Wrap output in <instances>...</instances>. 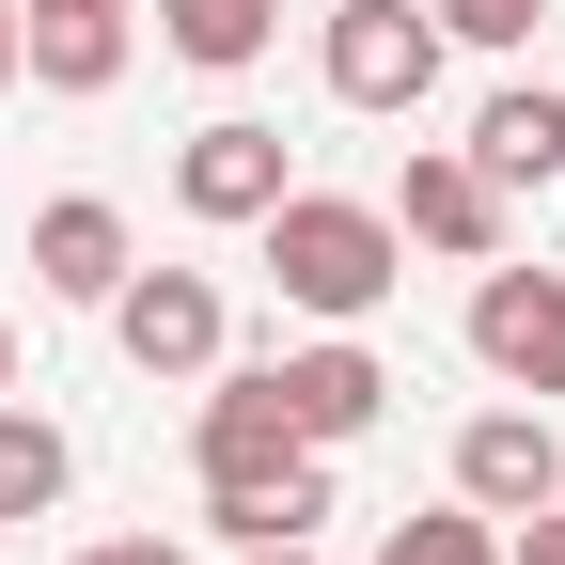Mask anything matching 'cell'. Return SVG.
Masks as SVG:
<instances>
[{
	"mask_svg": "<svg viewBox=\"0 0 565 565\" xmlns=\"http://www.w3.org/2000/svg\"><path fill=\"white\" fill-rule=\"evenodd\" d=\"M377 565H503V519L487 503H424V519L377 534Z\"/></svg>",
	"mask_w": 565,
	"mask_h": 565,
	"instance_id": "2e32d148",
	"label": "cell"
},
{
	"mask_svg": "<svg viewBox=\"0 0 565 565\" xmlns=\"http://www.w3.org/2000/svg\"><path fill=\"white\" fill-rule=\"evenodd\" d=\"M267 377H282V408H299V440H315V456H345V440H362V424L393 408V362H377L362 330H315V345H282Z\"/></svg>",
	"mask_w": 565,
	"mask_h": 565,
	"instance_id": "ba28073f",
	"label": "cell"
},
{
	"mask_svg": "<svg viewBox=\"0 0 565 565\" xmlns=\"http://www.w3.org/2000/svg\"><path fill=\"white\" fill-rule=\"evenodd\" d=\"M471 158H487V189H565V79H487V110H471Z\"/></svg>",
	"mask_w": 565,
	"mask_h": 565,
	"instance_id": "7c38bea8",
	"label": "cell"
},
{
	"mask_svg": "<svg viewBox=\"0 0 565 565\" xmlns=\"http://www.w3.org/2000/svg\"><path fill=\"white\" fill-rule=\"evenodd\" d=\"M126 47H141L126 0H17V63H32L47 95H110V79H126Z\"/></svg>",
	"mask_w": 565,
	"mask_h": 565,
	"instance_id": "8fae6325",
	"label": "cell"
},
{
	"mask_svg": "<svg viewBox=\"0 0 565 565\" xmlns=\"http://www.w3.org/2000/svg\"><path fill=\"white\" fill-rule=\"evenodd\" d=\"M550 487H565V424H550V408H471V424H456V503L534 519Z\"/></svg>",
	"mask_w": 565,
	"mask_h": 565,
	"instance_id": "9c48e42d",
	"label": "cell"
},
{
	"mask_svg": "<svg viewBox=\"0 0 565 565\" xmlns=\"http://www.w3.org/2000/svg\"><path fill=\"white\" fill-rule=\"evenodd\" d=\"M550 424H565V408H550Z\"/></svg>",
	"mask_w": 565,
	"mask_h": 565,
	"instance_id": "603a6c76",
	"label": "cell"
},
{
	"mask_svg": "<svg viewBox=\"0 0 565 565\" xmlns=\"http://www.w3.org/2000/svg\"><path fill=\"white\" fill-rule=\"evenodd\" d=\"M315 519H330V456L267 471V487H204V534H221V550H282V534H315Z\"/></svg>",
	"mask_w": 565,
	"mask_h": 565,
	"instance_id": "4fadbf2b",
	"label": "cell"
},
{
	"mask_svg": "<svg viewBox=\"0 0 565 565\" xmlns=\"http://www.w3.org/2000/svg\"><path fill=\"white\" fill-rule=\"evenodd\" d=\"M63 487H79V440H63L47 408H17V393H0V519H47Z\"/></svg>",
	"mask_w": 565,
	"mask_h": 565,
	"instance_id": "9a60e30c",
	"label": "cell"
},
{
	"mask_svg": "<svg viewBox=\"0 0 565 565\" xmlns=\"http://www.w3.org/2000/svg\"><path fill=\"white\" fill-rule=\"evenodd\" d=\"M17 79H32V63H17V0H0V95H17Z\"/></svg>",
	"mask_w": 565,
	"mask_h": 565,
	"instance_id": "ffe728a7",
	"label": "cell"
},
{
	"mask_svg": "<svg viewBox=\"0 0 565 565\" xmlns=\"http://www.w3.org/2000/svg\"><path fill=\"white\" fill-rule=\"evenodd\" d=\"M282 189H299V158H282V126H252V110H221V126L173 141V204H189L204 236H252Z\"/></svg>",
	"mask_w": 565,
	"mask_h": 565,
	"instance_id": "3957f363",
	"label": "cell"
},
{
	"mask_svg": "<svg viewBox=\"0 0 565 565\" xmlns=\"http://www.w3.org/2000/svg\"><path fill=\"white\" fill-rule=\"evenodd\" d=\"M236 565H315V534H282V550H236Z\"/></svg>",
	"mask_w": 565,
	"mask_h": 565,
	"instance_id": "44dd1931",
	"label": "cell"
},
{
	"mask_svg": "<svg viewBox=\"0 0 565 565\" xmlns=\"http://www.w3.org/2000/svg\"><path fill=\"white\" fill-rule=\"evenodd\" d=\"M393 221L408 252H440V267H487L503 252V189H487L471 141H408V173H393Z\"/></svg>",
	"mask_w": 565,
	"mask_h": 565,
	"instance_id": "52a82bcc",
	"label": "cell"
},
{
	"mask_svg": "<svg viewBox=\"0 0 565 565\" xmlns=\"http://www.w3.org/2000/svg\"><path fill=\"white\" fill-rule=\"evenodd\" d=\"M534 17H550V0H440L456 47H534Z\"/></svg>",
	"mask_w": 565,
	"mask_h": 565,
	"instance_id": "e0dca14e",
	"label": "cell"
},
{
	"mask_svg": "<svg viewBox=\"0 0 565 565\" xmlns=\"http://www.w3.org/2000/svg\"><path fill=\"white\" fill-rule=\"evenodd\" d=\"M267 32H282V0H158V47H173V63H204V79L267 63Z\"/></svg>",
	"mask_w": 565,
	"mask_h": 565,
	"instance_id": "5bb4252c",
	"label": "cell"
},
{
	"mask_svg": "<svg viewBox=\"0 0 565 565\" xmlns=\"http://www.w3.org/2000/svg\"><path fill=\"white\" fill-rule=\"evenodd\" d=\"M0 393H17V330H0Z\"/></svg>",
	"mask_w": 565,
	"mask_h": 565,
	"instance_id": "7402d4cb",
	"label": "cell"
},
{
	"mask_svg": "<svg viewBox=\"0 0 565 565\" xmlns=\"http://www.w3.org/2000/svg\"><path fill=\"white\" fill-rule=\"evenodd\" d=\"M252 252L282 282V315H315V330H362L393 282H408V221L362 204V189H282L267 221H252Z\"/></svg>",
	"mask_w": 565,
	"mask_h": 565,
	"instance_id": "6da1fadb",
	"label": "cell"
},
{
	"mask_svg": "<svg viewBox=\"0 0 565 565\" xmlns=\"http://www.w3.org/2000/svg\"><path fill=\"white\" fill-rule=\"evenodd\" d=\"M440 0H330L315 17V79L345 95V110H424L440 95Z\"/></svg>",
	"mask_w": 565,
	"mask_h": 565,
	"instance_id": "7a4b0ae2",
	"label": "cell"
},
{
	"mask_svg": "<svg viewBox=\"0 0 565 565\" xmlns=\"http://www.w3.org/2000/svg\"><path fill=\"white\" fill-rule=\"evenodd\" d=\"M189 456H204V487H267V471H299L315 440H299V408H282V377H267V362H204Z\"/></svg>",
	"mask_w": 565,
	"mask_h": 565,
	"instance_id": "5b68a950",
	"label": "cell"
},
{
	"mask_svg": "<svg viewBox=\"0 0 565 565\" xmlns=\"http://www.w3.org/2000/svg\"><path fill=\"white\" fill-rule=\"evenodd\" d=\"M221 282H204V267H126L110 282V345H126V362L141 377H204V362H221Z\"/></svg>",
	"mask_w": 565,
	"mask_h": 565,
	"instance_id": "8992f818",
	"label": "cell"
},
{
	"mask_svg": "<svg viewBox=\"0 0 565 565\" xmlns=\"http://www.w3.org/2000/svg\"><path fill=\"white\" fill-rule=\"evenodd\" d=\"M63 565H189L173 534H95V550H63Z\"/></svg>",
	"mask_w": 565,
	"mask_h": 565,
	"instance_id": "d6986e66",
	"label": "cell"
},
{
	"mask_svg": "<svg viewBox=\"0 0 565 565\" xmlns=\"http://www.w3.org/2000/svg\"><path fill=\"white\" fill-rule=\"evenodd\" d=\"M126 267H141V236H126L110 189H47V204H32V282H47V299H95V315H110Z\"/></svg>",
	"mask_w": 565,
	"mask_h": 565,
	"instance_id": "30bf717a",
	"label": "cell"
},
{
	"mask_svg": "<svg viewBox=\"0 0 565 565\" xmlns=\"http://www.w3.org/2000/svg\"><path fill=\"white\" fill-rule=\"evenodd\" d=\"M471 362L503 393H565V267H471Z\"/></svg>",
	"mask_w": 565,
	"mask_h": 565,
	"instance_id": "277c9868",
	"label": "cell"
},
{
	"mask_svg": "<svg viewBox=\"0 0 565 565\" xmlns=\"http://www.w3.org/2000/svg\"><path fill=\"white\" fill-rule=\"evenodd\" d=\"M503 565H565V487H550V503H534V519L503 534Z\"/></svg>",
	"mask_w": 565,
	"mask_h": 565,
	"instance_id": "ac0fdd59",
	"label": "cell"
}]
</instances>
